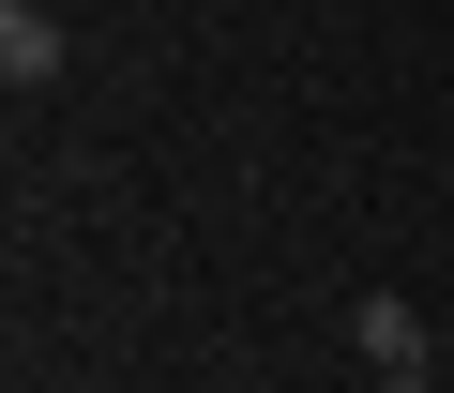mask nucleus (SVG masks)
I'll list each match as a JSON object with an SVG mask.
<instances>
[{
  "mask_svg": "<svg viewBox=\"0 0 454 393\" xmlns=\"http://www.w3.org/2000/svg\"><path fill=\"white\" fill-rule=\"evenodd\" d=\"M0 76H16V91L61 76V16H46V0H0Z\"/></svg>",
  "mask_w": 454,
  "mask_h": 393,
  "instance_id": "f03ea898",
  "label": "nucleus"
},
{
  "mask_svg": "<svg viewBox=\"0 0 454 393\" xmlns=\"http://www.w3.org/2000/svg\"><path fill=\"white\" fill-rule=\"evenodd\" d=\"M364 393H424V378H364Z\"/></svg>",
  "mask_w": 454,
  "mask_h": 393,
  "instance_id": "7ed1b4c3",
  "label": "nucleus"
},
{
  "mask_svg": "<svg viewBox=\"0 0 454 393\" xmlns=\"http://www.w3.org/2000/svg\"><path fill=\"white\" fill-rule=\"evenodd\" d=\"M348 348H364V378H424V318L379 288V303H348Z\"/></svg>",
  "mask_w": 454,
  "mask_h": 393,
  "instance_id": "f257e3e1",
  "label": "nucleus"
}]
</instances>
